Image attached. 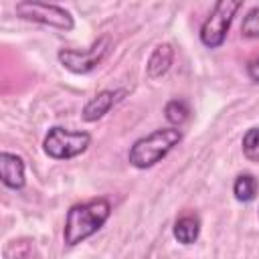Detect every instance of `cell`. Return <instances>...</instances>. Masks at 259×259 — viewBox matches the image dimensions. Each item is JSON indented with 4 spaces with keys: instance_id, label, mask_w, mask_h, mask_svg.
Returning <instances> with one entry per match:
<instances>
[{
    "instance_id": "1",
    "label": "cell",
    "mask_w": 259,
    "mask_h": 259,
    "mask_svg": "<svg viewBox=\"0 0 259 259\" xmlns=\"http://www.w3.org/2000/svg\"><path fill=\"white\" fill-rule=\"evenodd\" d=\"M111 214V202L107 198H93L87 202L73 204L67 212L65 227H63V239L69 247H75L95 235L109 219Z\"/></svg>"
},
{
    "instance_id": "2",
    "label": "cell",
    "mask_w": 259,
    "mask_h": 259,
    "mask_svg": "<svg viewBox=\"0 0 259 259\" xmlns=\"http://www.w3.org/2000/svg\"><path fill=\"white\" fill-rule=\"evenodd\" d=\"M180 140H182V132L178 127L154 130L152 134L134 142V146L127 152V160L134 168H140V170L152 168L162 158H166L170 154V150L174 146H178Z\"/></svg>"
},
{
    "instance_id": "3",
    "label": "cell",
    "mask_w": 259,
    "mask_h": 259,
    "mask_svg": "<svg viewBox=\"0 0 259 259\" xmlns=\"http://www.w3.org/2000/svg\"><path fill=\"white\" fill-rule=\"evenodd\" d=\"M91 144V134L81 130H67L61 125H55L49 130V134L42 140V150L53 160H71L79 154H83Z\"/></svg>"
},
{
    "instance_id": "4",
    "label": "cell",
    "mask_w": 259,
    "mask_h": 259,
    "mask_svg": "<svg viewBox=\"0 0 259 259\" xmlns=\"http://www.w3.org/2000/svg\"><path fill=\"white\" fill-rule=\"evenodd\" d=\"M241 8L239 0H219L212 8V12L208 14V18L202 22L200 26V42L206 49H219L229 32V26L235 18V12Z\"/></svg>"
},
{
    "instance_id": "5",
    "label": "cell",
    "mask_w": 259,
    "mask_h": 259,
    "mask_svg": "<svg viewBox=\"0 0 259 259\" xmlns=\"http://www.w3.org/2000/svg\"><path fill=\"white\" fill-rule=\"evenodd\" d=\"M14 12H16V16H20L24 20L47 24V26L59 28V30H71L75 26V20L69 10H65L63 6H57V4H49V2H36V0L18 2L14 6Z\"/></svg>"
},
{
    "instance_id": "6",
    "label": "cell",
    "mask_w": 259,
    "mask_h": 259,
    "mask_svg": "<svg viewBox=\"0 0 259 259\" xmlns=\"http://www.w3.org/2000/svg\"><path fill=\"white\" fill-rule=\"evenodd\" d=\"M111 49V38L109 36H99L89 49H61L59 51V61L61 65L75 73V75H85V73H91L109 53Z\"/></svg>"
},
{
    "instance_id": "7",
    "label": "cell",
    "mask_w": 259,
    "mask_h": 259,
    "mask_svg": "<svg viewBox=\"0 0 259 259\" xmlns=\"http://www.w3.org/2000/svg\"><path fill=\"white\" fill-rule=\"evenodd\" d=\"M123 95H125L123 89H115V91L103 89V91H99L95 97H91V99L85 103V107H83V111H81V117H83L85 121H97V119H101L105 113H109V109H111Z\"/></svg>"
},
{
    "instance_id": "8",
    "label": "cell",
    "mask_w": 259,
    "mask_h": 259,
    "mask_svg": "<svg viewBox=\"0 0 259 259\" xmlns=\"http://www.w3.org/2000/svg\"><path fill=\"white\" fill-rule=\"evenodd\" d=\"M0 180L10 190H20L26 182L24 178V160L18 154L2 152L0 154Z\"/></svg>"
},
{
    "instance_id": "9",
    "label": "cell",
    "mask_w": 259,
    "mask_h": 259,
    "mask_svg": "<svg viewBox=\"0 0 259 259\" xmlns=\"http://www.w3.org/2000/svg\"><path fill=\"white\" fill-rule=\"evenodd\" d=\"M172 61H174V49H172V45H168V42L158 45L152 51V55L148 59V65H146L148 77L150 79H158V77L166 75L168 69H170V65H172Z\"/></svg>"
},
{
    "instance_id": "10",
    "label": "cell",
    "mask_w": 259,
    "mask_h": 259,
    "mask_svg": "<svg viewBox=\"0 0 259 259\" xmlns=\"http://www.w3.org/2000/svg\"><path fill=\"white\" fill-rule=\"evenodd\" d=\"M172 235L182 245L196 243V239L200 235V219L196 214H182L180 219H176V223L172 227Z\"/></svg>"
},
{
    "instance_id": "11",
    "label": "cell",
    "mask_w": 259,
    "mask_h": 259,
    "mask_svg": "<svg viewBox=\"0 0 259 259\" xmlns=\"http://www.w3.org/2000/svg\"><path fill=\"white\" fill-rule=\"evenodd\" d=\"M259 182L253 174H239L233 182V194L239 202H251L257 196Z\"/></svg>"
},
{
    "instance_id": "12",
    "label": "cell",
    "mask_w": 259,
    "mask_h": 259,
    "mask_svg": "<svg viewBox=\"0 0 259 259\" xmlns=\"http://www.w3.org/2000/svg\"><path fill=\"white\" fill-rule=\"evenodd\" d=\"M164 113H166V119L172 123V127H176L188 119L190 109H188V103L184 99H170L164 107Z\"/></svg>"
},
{
    "instance_id": "13",
    "label": "cell",
    "mask_w": 259,
    "mask_h": 259,
    "mask_svg": "<svg viewBox=\"0 0 259 259\" xmlns=\"http://www.w3.org/2000/svg\"><path fill=\"white\" fill-rule=\"evenodd\" d=\"M241 150L249 162H259V127H249L243 134Z\"/></svg>"
},
{
    "instance_id": "14",
    "label": "cell",
    "mask_w": 259,
    "mask_h": 259,
    "mask_svg": "<svg viewBox=\"0 0 259 259\" xmlns=\"http://www.w3.org/2000/svg\"><path fill=\"white\" fill-rule=\"evenodd\" d=\"M241 34L247 38H259V4L245 14L241 24Z\"/></svg>"
},
{
    "instance_id": "15",
    "label": "cell",
    "mask_w": 259,
    "mask_h": 259,
    "mask_svg": "<svg viewBox=\"0 0 259 259\" xmlns=\"http://www.w3.org/2000/svg\"><path fill=\"white\" fill-rule=\"evenodd\" d=\"M247 75H249L251 81L259 83V59H255V61H251V63L247 65Z\"/></svg>"
}]
</instances>
